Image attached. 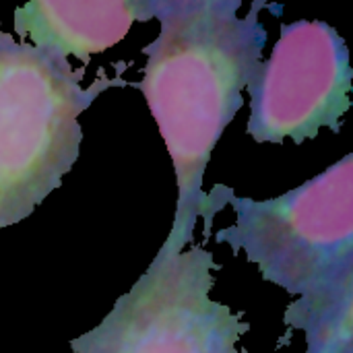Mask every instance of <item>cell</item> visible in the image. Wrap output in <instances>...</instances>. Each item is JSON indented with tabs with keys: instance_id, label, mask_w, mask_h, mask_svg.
Returning a JSON list of instances; mask_svg holds the SVG:
<instances>
[{
	"instance_id": "obj_6",
	"label": "cell",
	"mask_w": 353,
	"mask_h": 353,
	"mask_svg": "<svg viewBox=\"0 0 353 353\" xmlns=\"http://www.w3.org/2000/svg\"><path fill=\"white\" fill-rule=\"evenodd\" d=\"M153 19V0H31L14 8L21 41L85 66L122 41L134 21Z\"/></svg>"
},
{
	"instance_id": "obj_3",
	"label": "cell",
	"mask_w": 353,
	"mask_h": 353,
	"mask_svg": "<svg viewBox=\"0 0 353 353\" xmlns=\"http://www.w3.org/2000/svg\"><path fill=\"white\" fill-rule=\"evenodd\" d=\"M85 66L72 70L29 41L0 29V230L27 217L62 186L81 153L79 116L122 77L103 70L83 87Z\"/></svg>"
},
{
	"instance_id": "obj_2",
	"label": "cell",
	"mask_w": 353,
	"mask_h": 353,
	"mask_svg": "<svg viewBox=\"0 0 353 353\" xmlns=\"http://www.w3.org/2000/svg\"><path fill=\"white\" fill-rule=\"evenodd\" d=\"M234 225L215 234L296 298L283 316L304 335L353 314V155L281 196L232 194Z\"/></svg>"
},
{
	"instance_id": "obj_4",
	"label": "cell",
	"mask_w": 353,
	"mask_h": 353,
	"mask_svg": "<svg viewBox=\"0 0 353 353\" xmlns=\"http://www.w3.org/2000/svg\"><path fill=\"white\" fill-rule=\"evenodd\" d=\"M219 265L211 250L168 234L147 271L101 323L70 339L72 353H248L244 310L211 298Z\"/></svg>"
},
{
	"instance_id": "obj_7",
	"label": "cell",
	"mask_w": 353,
	"mask_h": 353,
	"mask_svg": "<svg viewBox=\"0 0 353 353\" xmlns=\"http://www.w3.org/2000/svg\"><path fill=\"white\" fill-rule=\"evenodd\" d=\"M304 337L306 353H353V314H345Z\"/></svg>"
},
{
	"instance_id": "obj_5",
	"label": "cell",
	"mask_w": 353,
	"mask_h": 353,
	"mask_svg": "<svg viewBox=\"0 0 353 353\" xmlns=\"http://www.w3.org/2000/svg\"><path fill=\"white\" fill-rule=\"evenodd\" d=\"M353 68L341 33L325 21L281 23L271 58L246 85L250 118L246 132L256 143L302 145L323 128L341 132L352 108Z\"/></svg>"
},
{
	"instance_id": "obj_1",
	"label": "cell",
	"mask_w": 353,
	"mask_h": 353,
	"mask_svg": "<svg viewBox=\"0 0 353 353\" xmlns=\"http://www.w3.org/2000/svg\"><path fill=\"white\" fill-rule=\"evenodd\" d=\"M240 0H153L159 35L143 48L139 89L157 122L174 163L178 203L172 230L192 242L196 221L215 215L236 194L230 186H213L205 194L203 180L211 153L223 130L244 105L242 91L261 66L267 29L252 2L240 17Z\"/></svg>"
}]
</instances>
